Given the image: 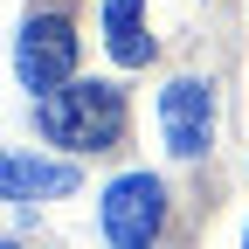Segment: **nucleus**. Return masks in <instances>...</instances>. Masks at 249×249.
Returning a JSON list of instances; mask_svg holds the SVG:
<instances>
[{
	"mask_svg": "<svg viewBox=\"0 0 249 249\" xmlns=\"http://www.w3.org/2000/svg\"><path fill=\"white\" fill-rule=\"evenodd\" d=\"M242 249H249V235H242Z\"/></svg>",
	"mask_w": 249,
	"mask_h": 249,
	"instance_id": "nucleus-8",
	"label": "nucleus"
},
{
	"mask_svg": "<svg viewBox=\"0 0 249 249\" xmlns=\"http://www.w3.org/2000/svg\"><path fill=\"white\" fill-rule=\"evenodd\" d=\"M49 194H76V166L0 152V201H49Z\"/></svg>",
	"mask_w": 249,
	"mask_h": 249,
	"instance_id": "nucleus-5",
	"label": "nucleus"
},
{
	"mask_svg": "<svg viewBox=\"0 0 249 249\" xmlns=\"http://www.w3.org/2000/svg\"><path fill=\"white\" fill-rule=\"evenodd\" d=\"M166 229V187L160 173H118L104 187V235L118 249H152Z\"/></svg>",
	"mask_w": 249,
	"mask_h": 249,
	"instance_id": "nucleus-2",
	"label": "nucleus"
},
{
	"mask_svg": "<svg viewBox=\"0 0 249 249\" xmlns=\"http://www.w3.org/2000/svg\"><path fill=\"white\" fill-rule=\"evenodd\" d=\"M14 70L21 83L35 90V97H49V90H62L76 76V28L62 21V14H35L21 28V42H14Z\"/></svg>",
	"mask_w": 249,
	"mask_h": 249,
	"instance_id": "nucleus-3",
	"label": "nucleus"
},
{
	"mask_svg": "<svg viewBox=\"0 0 249 249\" xmlns=\"http://www.w3.org/2000/svg\"><path fill=\"white\" fill-rule=\"evenodd\" d=\"M139 7L145 0H104V42H111L118 62H145L152 55V35L139 28Z\"/></svg>",
	"mask_w": 249,
	"mask_h": 249,
	"instance_id": "nucleus-6",
	"label": "nucleus"
},
{
	"mask_svg": "<svg viewBox=\"0 0 249 249\" xmlns=\"http://www.w3.org/2000/svg\"><path fill=\"white\" fill-rule=\"evenodd\" d=\"M0 249H14V242H0Z\"/></svg>",
	"mask_w": 249,
	"mask_h": 249,
	"instance_id": "nucleus-7",
	"label": "nucleus"
},
{
	"mask_svg": "<svg viewBox=\"0 0 249 249\" xmlns=\"http://www.w3.org/2000/svg\"><path fill=\"white\" fill-rule=\"evenodd\" d=\"M160 132H166L173 160H201L214 145V90L201 76H173L160 90Z\"/></svg>",
	"mask_w": 249,
	"mask_h": 249,
	"instance_id": "nucleus-4",
	"label": "nucleus"
},
{
	"mask_svg": "<svg viewBox=\"0 0 249 249\" xmlns=\"http://www.w3.org/2000/svg\"><path fill=\"white\" fill-rule=\"evenodd\" d=\"M35 124L49 145H70V152H111L124 139V90L118 83H62L49 97H35Z\"/></svg>",
	"mask_w": 249,
	"mask_h": 249,
	"instance_id": "nucleus-1",
	"label": "nucleus"
}]
</instances>
